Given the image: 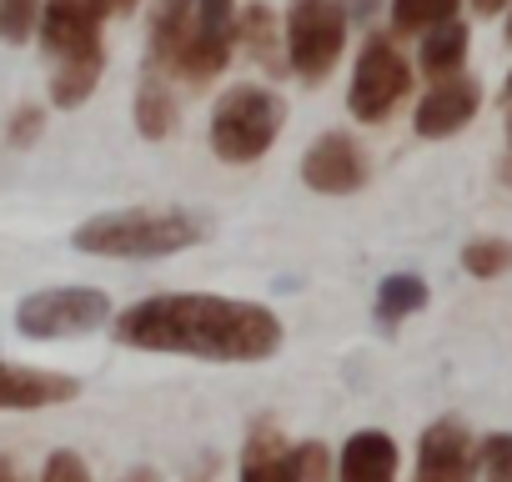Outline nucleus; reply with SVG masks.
Masks as SVG:
<instances>
[{"label": "nucleus", "instance_id": "1", "mask_svg": "<svg viewBox=\"0 0 512 482\" xmlns=\"http://www.w3.org/2000/svg\"><path fill=\"white\" fill-rule=\"evenodd\" d=\"M121 347L196 357V362H267L282 347V317L262 302L216 292H161L111 317Z\"/></svg>", "mask_w": 512, "mask_h": 482}, {"label": "nucleus", "instance_id": "2", "mask_svg": "<svg viewBox=\"0 0 512 482\" xmlns=\"http://www.w3.org/2000/svg\"><path fill=\"white\" fill-rule=\"evenodd\" d=\"M196 241H206V221L191 216L186 206H121V211H101V216L81 221L71 247L86 257L151 262V257L186 252Z\"/></svg>", "mask_w": 512, "mask_h": 482}, {"label": "nucleus", "instance_id": "3", "mask_svg": "<svg viewBox=\"0 0 512 482\" xmlns=\"http://www.w3.org/2000/svg\"><path fill=\"white\" fill-rule=\"evenodd\" d=\"M287 126V101L267 86H231L211 106V151L226 166L262 161Z\"/></svg>", "mask_w": 512, "mask_h": 482}, {"label": "nucleus", "instance_id": "4", "mask_svg": "<svg viewBox=\"0 0 512 482\" xmlns=\"http://www.w3.org/2000/svg\"><path fill=\"white\" fill-rule=\"evenodd\" d=\"M111 317L116 312L101 287H46L16 307V332L26 342H66V337H86L106 327Z\"/></svg>", "mask_w": 512, "mask_h": 482}, {"label": "nucleus", "instance_id": "5", "mask_svg": "<svg viewBox=\"0 0 512 482\" xmlns=\"http://www.w3.org/2000/svg\"><path fill=\"white\" fill-rule=\"evenodd\" d=\"M287 66L307 86L327 81L347 46V11L337 0H292L287 6Z\"/></svg>", "mask_w": 512, "mask_h": 482}, {"label": "nucleus", "instance_id": "6", "mask_svg": "<svg viewBox=\"0 0 512 482\" xmlns=\"http://www.w3.org/2000/svg\"><path fill=\"white\" fill-rule=\"evenodd\" d=\"M412 91V61L397 51L392 36H372L357 56V71H352V86H347V106L357 121L367 126H382Z\"/></svg>", "mask_w": 512, "mask_h": 482}, {"label": "nucleus", "instance_id": "7", "mask_svg": "<svg viewBox=\"0 0 512 482\" xmlns=\"http://www.w3.org/2000/svg\"><path fill=\"white\" fill-rule=\"evenodd\" d=\"M101 11L91 0H46L41 6V51L51 56V66H66V61H91V56H106L101 46Z\"/></svg>", "mask_w": 512, "mask_h": 482}, {"label": "nucleus", "instance_id": "8", "mask_svg": "<svg viewBox=\"0 0 512 482\" xmlns=\"http://www.w3.org/2000/svg\"><path fill=\"white\" fill-rule=\"evenodd\" d=\"M477 111H482V86H477L472 76H462V71H457V76L432 81V91L417 101L412 126H417V136H422V141H447V136L467 131Z\"/></svg>", "mask_w": 512, "mask_h": 482}, {"label": "nucleus", "instance_id": "9", "mask_svg": "<svg viewBox=\"0 0 512 482\" xmlns=\"http://www.w3.org/2000/svg\"><path fill=\"white\" fill-rule=\"evenodd\" d=\"M477 472V437L457 417H437L417 442V477L422 482H472Z\"/></svg>", "mask_w": 512, "mask_h": 482}, {"label": "nucleus", "instance_id": "10", "mask_svg": "<svg viewBox=\"0 0 512 482\" xmlns=\"http://www.w3.org/2000/svg\"><path fill=\"white\" fill-rule=\"evenodd\" d=\"M302 181L322 196H352L362 181H367V161H362V146L347 136V131H327L307 146L302 156Z\"/></svg>", "mask_w": 512, "mask_h": 482}, {"label": "nucleus", "instance_id": "11", "mask_svg": "<svg viewBox=\"0 0 512 482\" xmlns=\"http://www.w3.org/2000/svg\"><path fill=\"white\" fill-rule=\"evenodd\" d=\"M76 392H81V382L66 377V372H41V367H11V362H0V412L61 407Z\"/></svg>", "mask_w": 512, "mask_h": 482}, {"label": "nucleus", "instance_id": "12", "mask_svg": "<svg viewBox=\"0 0 512 482\" xmlns=\"http://www.w3.org/2000/svg\"><path fill=\"white\" fill-rule=\"evenodd\" d=\"M231 51H236V41H231V31H226V26L191 21V31H186V41L176 46V56H171L166 76H181L186 86H206V81H216V76L226 71Z\"/></svg>", "mask_w": 512, "mask_h": 482}, {"label": "nucleus", "instance_id": "13", "mask_svg": "<svg viewBox=\"0 0 512 482\" xmlns=\"http://www.w3.org/2000/svg\"><path fill=\"white\" fill-rule=\"evenodd\" d=\"M337 482H397V442L382 427L352 432L337 457Z\"/></svg>", "mask_w": 512, "mask_h": 482}, {"label": "nucleus", "instance_id": "14", "mask_svg": "<svg viewBox=\"0 0 512 482\" xmlns=\"http://www.w3.org/2000/svg\"><path fill=\"white\" fill-rule=\"evenodd\" d=\"M241 482H302L297 477V457L282 442L277 422H256L246 437V457H241Z\"/></svg>", "mask_w": 512, "mask_h": 482}, {"label": "nucleus", "instance_id": "15", "mask_svg": "<svg viewBox=\"0 0 512 482\" xmlns=\"http://www.w3.org/2000/svg\"><path fill=\"white\" fill-rule=\"evenodd\" d=\"M231 41L251 61H262L267 71H282V61H287V36H282V21L272 6H241L231 21Z\"/></svg>", "mask_w": 512, "mask_h": 482}, {"label": "nucleus", "instance_id": "16", "mask_svg": "<svg viewBox=\"0 0 512 482\" xmlns=\"http://www.w3.org/2000/svg\"><path fill=\"white\" fill-rule=\"evenodd\" d=\"M467 46H472V36H467V26L452 16V21H442V26H432V31H422V51H417V71L427 76V81H442V76H457L462 66H467Z\"/></svg>", "mask_w": 512, "mask_h": 482}, {"label": "nucleus", "instance_id": "17", "mask_svg": "<svg viewBox=\"0 0 512 482\" xmlns=\"http://www.w3.org/2000/svg\"><path fill=\"white\" fill-rule=\"evenodd\" d=\"M191 21H196V0H156L151 6V71L161 66V76H166V66H171L176 46L186 41Z\"/></svg>", "mask_w": 512, "mask_h": 482}, {"label": "nucleus", "instance_id": "18", "mask_svg": "<svg viewBox=\"0 0 512 482\" xmlns=\"http://www.w3.org/2000/svg\"><path fill=\"white\" fill-rule=\"evenodd\" d=\"M427 307V282L417 277V272H392V277H382V287H377V302H372V312H377V322L392 332V327H402L407 317H417Z\"/></svg>", "mask_w": 512, "mask_h": 482}, {"label": "nucleus", "instance_id": "19", "mask_svg": "<svg viewBox=\"0 0 512 482\" xmlns=\"http://www.w3.org/2000/svg\"><path fill=\"white\" fill-rule=\"evenodd\" d=\"M136 131L146 136V141H161V136H171L176 131V96H171V86H166V76H146L141 81V91H136Z\"/></svg>", "mask_w": 512, "mask_h": 482}, {"label": "nucleus", "instance_id": "20", "mask_svg": "<svg viewBox=\"0 0 512 482\" xmlns=\"http://www.w3.org/2000/svg\"><path fill=\"white\" fill-rule=\"evenodd\" d=\"M101 71H106V56L51 66V106H61V111H76L81 101H91V96H96V86H101Z\"/></svg>", "mask_w": 512, "mask_h": 482}, {"label": "nucleus", "instance_id": "21", "mask_svg": "<svg viewBox=\"0 0 512 482\" xmlns=\"http://www.w3.org/2000/svg\"><path fill=\"white\" fill-rule=\"evenodd\" d=\"M462 11V0H392V31L397 36H422Z\"/></svg>", "mask_w": 512, "mask_h": 482}, {"label": "nucleus", "instance_id": "22", "mask_svg": "<svg viewBox=\"0 0 512 482\" xmlns=\"http://www.w3.org/2000/svg\"><path fill=\"white\" fill-rule=\"evenodd\" d=\"M462 272L477 282H497L502 272H512V241L502 236H477L462 247Z\"/></svg>", "mask_w": 512, "mask_h": 482}, {"label": "nucleus", "instance_id": "23", "mask_svg": "<svg viewBox=\"0 0 512 482\" xmlns=\"http://www.w3.org/2000/svg\"><path fill=\"white\" fill-rule=\"evenodd\" d=\"M41 6L46 0H0V41L26 46L41 26Z\"/></svg>", "mask_w": 512, "mask_h": 482}, {"label": "nucleus", "instance_id": "24", "mask_svg": "<svg viewBox=\"0 0 512 482\" xmlns=\"http://www.w3.org/2000/svg\"><path fill=\"white\" fill-rule=\"evenodd\" d=\"M477 467L487 477H512V432H492L477 442Z\"/></svg>", "mask_w": 512, "mask_h": 482}, {"label": "nucleus", "instance_id": "25", "mask_svg": "<svg viewBox=\"0 0 512 482\" xmlns=\"http://www.w3.org/2000/svg\"><path fill=\"white\" fill-rule=\"evenodd\" d=\"M292 457H297L302 482H332V452L322 442H302V447H292Z\"/></svg>", "mask_w": 512, "mask_h": 482}, {"label": "nucleus", "instance_id": "26", "mask_svg": "<svg viewBox=\"0 0 512 482\" xmlns=\"http://www.w3.org/2000/svg\"><path fill=\"white\" fill-rule=\"evenodd\" d=\"M41 482H91V467L81 462V452H51L46 457V472H41Z\"/></svg>", "mask_w": 512, "mask_h": 482}, {"label": "nucleus", "instance_id": "27", "mask_svg": "<svg viewBox=\"0 0 512 482\" xmlns=\"http://www.w3.org/2000/svg\"><path fill=\"white\" fill-rule=\"evenodd\" d=\"M41 131H46V111H41V106H21V111L11 116L6 141H11V146H36V141H41Z\"/></svg>", "mask_w": 512, "mask_h": 482}, {"label": "nucleus", "instance_id": "28", "mask_svg": "<svg viewBox=\"0 0 512 482\" xmlns=\"http://www.w3.org/2000/svg\"><path fill=\"white\" fill-rule=\"evenodd\" d=\"M91 6H96L101 16H131V11L141 6V0H91Z\"/></svg>", "mask_w": 512, "mask_h": 482}, {"label": "nucleus", "instance_id": "29", "mask_svg": "<svg viewBox=\"0 0 512 482\" xmlns=\"http://www.w3.org/2000/svg\"><path fill=\"white\" fill-rule=\"evenodd\" d=\"M467 6H472V11H477V16L487 21V16H502V11L512 6V0H467Z\"/></svg>", "mask_w": 512, "mask_h": 482}, {"label": "nucleus", "instance_id": "30", "mask_svg": "<svg viewBox=\"0 0 512 482\" xmlns=\"http://www.w3.org/2000/svg\"><path fill=\"white\" fill-rule=\"evenodd\" d=\"M497 181H502V186H512V151L497 161Z\"/></svg>", "mask_w": 512, "mask_h": 482}, {"label": "nucleus", "instance_id": "31", "mask_svg": "<svg viewBox=\"0 0 512 482\" xmlns=\"http://www.w3.org/2000/svg\"><path fill=\"white\" fill-rule=\"evenodd\" d=\"M126 482H161V477H156V472H151V467H136V472H131V477H126Z\"/></svg>", "mask_w": 512, "mask_h": 482}, {"label": "nucleus", "instance_id": "32", "mask_svg": "<svg viewBox=\"0 0 512 482\" xmlns=\"http://www.w3.org/2000/svg\"><path fill=\"white\" fill-rule=\"evenodd\" d=\"M0 482H16V467H11L6 457H0Z\"/></svg>", "mask_w": 512, "mask_h": 482}, {"label": "nucleus", "instance_id": "33", "mask_svg": "<svg viewBox=\"0 0 512 482\" xmlns=\"http://www.w3.org/2000/svg\"><path fill=\"white\" fill-rule=\"evenodd\" d=\"M502 106H507V111H512V76H507V81H502Z\"/></svg>", "mask_w": 512, "mask_h": 482}, {"label": "nucleus", "instance_id": "34", "mask_svg": "<svg viewBox=\"0 0 512 482\" xmlns=\"http://www.w3.org/2000/svg\"><path fill=\"white\" fill-rule=\"evenodd\" d=\"M507 46H512V6H507Z\"/></svg>", "mask_w": 512, "mask_h": 482}, {"label": "nucleus", "instance_id": "35", "mask_svg": "<svg viewBox=\"0 0 512 482\" xmlns=\"http://www.w3.org/2000/svg\"><path fill=\"white\" fill-rule=\"evenodd\" d=\"M507 141H512V111H507Z\"/></svg>", "mask_w": 512, "mask_h": 482}, {"label": "nucleus", "instance_id": "36", "mask_svg": "<svg viewBox=\"0 0 512 482\" xmlns=\"http://www.w3.org/2000/svg\"><path fill=\"white\" fill-rule=\"evenodd\" d=\"M487 482H512V477H487Z\"/></svg>", "mask_w": 512, "mask_h": 482}, {"label": "nucleus", "instance_id": "37", "mask_svg": "<svg viewBox=\"0 0 512 482\" xmlns=\"http://www.w3.org/2000/svg\"><path fill=\"white\" fill-rule=\"evenodd\" d=\"M417 482H422V477H417Z\"/></svg>", "mask_w": 512, "mask_h": 482}]
</instances>
